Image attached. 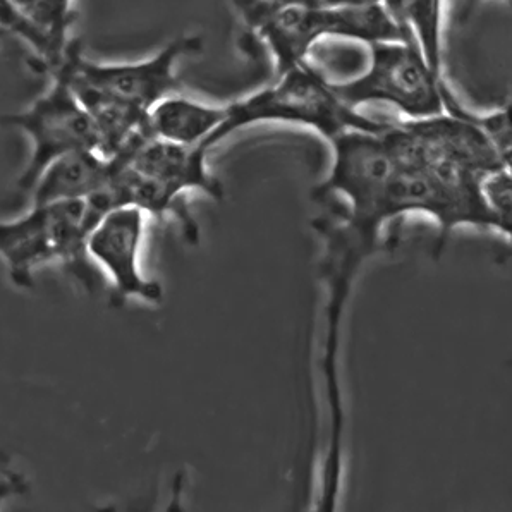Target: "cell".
I'll return each mask as SVG.
<instances>
[{"instance_id": "7c38bea8", "label": "cell", "mask_w": 512, "mask_h": 512, "mask_svg": "<svg viewBox=\"0 0 512 512\" xmlns=\"http://www.w3.org/2000/svg\"><path fill=\"white\" fill-rule=\"evenodd\" d=\"M114 162L97 150L71 153L55 160L33 188V205L88 200L110 183Z\"/></svg>"}, {"instance_id": "5bb4252c", "label": "cell", "mask_w": 512, "mask_h": 512, "mask_svg": "<svg viewBox=\"0 0 512 512\" xmlns=\"http://www.w3.org/2000/svg\"><path fill=\"white\" fill-rule=\"evenodd\" d=\"M461 110L464 116L482 129L483 135L487 136V140L497 153L500 167L512 174V104L487 114L471 112L463 104Z\"/></svg>"}, {"instance_id": "8fae6325", "label": "cell", "mask_w": 512, "mask_h": 512, "mask_svg": "<svg viewBox=\"0 0 512 512\" xmlns=\"http://www.w3.org/2000/svg\"><path fill=\"white\" fill-rule=\"evenodd\" d=\"M226 119V105H208L172 95L150 112L148 133L157 140L183 147H202L210 152L217 145V136Z\"/></svg>"}, {"instance_id": "9c48e42d", "label": "cell", "mask_w": 512, "mask_h": 512, "mask_svg": "<svg viewBox=\"0 0 512 512\" xmlns=\"http://www.w3.org/2000/svg\"><path fill=\"white\" fill-rule=\"evenodd\" d=\"M116 159L174 195L186 196L191 191H198L215 202L226 198L224 184L210 171L205 148L183 147L147 135Z\"/></svg>"}, {"instance_id": "9a60e30c", "label": "cell", "mask_w": 512, "mask_h": 512, "mask_svg": "<svg viewBox=\"0 0 512 512\" xmlns=\"http://www.w3.org/2000/svg\"><path fill=\"white\" fill-rule=\"evenodd\" d=\"M483 195L494 220V231L512 241V174L500 169L488 177Z\"/></svg>"}, {"instance_id": "4fadbf2b", "label": "cell", "mask_w": 512, "mask_h": 512, "mask_svg": "<svg viewBox=\"0 0 512 512\" xmlns=\"http://www.w3.org/2000/svg\"><path fill=\"white\" fill-rule=\"evenodd\" d=\"M392 13L408 23L423 54L437 73L442 68V2H387Z\"/></svg>"}, {"instance_id": "52a82bcc", "label": "cell", "mask_w": 512, "mask_h": 512, "mask_svg": "<svg viewBox=\"0 0 512 512\" xmlns=\"http://www.w3.org/2000/svg\"><path fill=\"white\" fill-rule=\"evenodd\" d=\"M147 229V214L140 208H117L100 220L88 239V255L112 284V305L140 299L159 305L164 287L141 272L140 256Z\"/></svg>"}, {"instance_id": "7a4b0ae2", "label": "cell", "mask_w": 512, "mask_h": 512, "mask_svg": "<svg viewBox=\"0 0 512 512\" xmlns=\"http://www.w3.org/2000/svg\"><path fill=\"white\" fill-rule=\"evenodd\" d=\"M227 119L217 145L232 133L256 124H291L332 141L348 131L380 133L392 121H378L342 102L334 83L305 62L275 78L274 83L226 105Z\"/></svg>"}, {"instance_id": "3957f363", "label": "cell", "mask_w": 512, "mask_h": 512, "mask_svg": "<svg viewBox=\"0 0 512 512\" xmlns=\"http://www.w3.org/2000/svg\"><path fill=\"white\" fill-rule=\"evenodd\" d=\"M100 220L88 200H76L33 205L23 217L2 222L0 253L14 284L33 287L35 270L61 262L92 293L97 279L88 239Z\"/></svg>"}, {"instance_id": "ba28073f", "label": "cell", "mask_w": 512, "mask_h": 512, "mask_svg": "<svg viewBox=\"0 0 512 512\" xmlns=\"http://www.w3.org/2000/svg\"><path fill=\"white\" fill-rule=\"evenodd\" d=\"M0 21L2 28L30 45L31 69L49 78L64 68L78 42L69 35L76 23L71 2H2Z\"/></svg>"}, {"instance_id": "8992f818", "label": "cell", "mask_w": 512, "mask_h": 512, "mask_svg": "<svg viewBox=\"0 0 512 512\" xmlns=\"http://www.w3.org/2000/svg\"><path fill=\"white\" fill-rule=\"evenodd\" d=\"M202 50L198 37H181L145 61L102 64L86 59L80 40L69 57V81L73 90L97 93L112 102L150 116L165 98L179 88L177 62Z\"/></svg>"}, {"instance_id": "2e32d148", "label": "cell", "mask_w": 512, "mask_h": 512, "mask_svg": "<svg viewBox=\"0 0 512 512\" xmlns=\"http://www.w3.org/2000/svg\"><path fill=\"white\" fill-rule=\"evenodd\" d=\"M98 512H116L112 507H105ZM162 512H186V473L177 471L174 480L171 483V492L169 500L164 506Z\"/></svg>"}, {"instance_id": "6da1fadb", "label": "cell", "mask_w": 512, "mask_h": 512, "mask_svg": "<svg viewBox=\"0 0 512 512\" xmlns=\"http://www.w3.org/2000/svg\"><path fill=\"white\" fill-rule=\"evenodd\" d=\"M246 25L267 47L275 78L308 62L325 38L365 43L406 42L408 23L385 2H234Z\"/></svg>"}, {"instance_id": "30bf717a", "label": "cell", "mask_w": 512, "mask_h": 512, "mask_svg": "<svg viewBox=\"0 0 512 512\" xmlns=\"http://www.w3.org/2000/svg\"><path fill=\"white\" fill-rule=\"evenodd\" d=\"M320 373L327 408V439L322 454L317 494L308 512H341L348 432V416L342 392L341 349H322Z\"/></svg>"}, {"instance_id": "5b68a950", "label": "cell", "mask_w": 512, "mask_h": 512, "mask_svg": "<svg viewBox=\"0 0 512 512\" xmlns=\"http://www.w3.org/2000/svg\"><path fill=\"white\" fill-rule=\"evenodd\" d=\"M68 62L50 76L49 90L28 109L2 117V124L19 129L31 141L30 162L18 179L21 189L33 191L38 179L55 160L71 153L98 152L97 128L74 93Z\"/></svg>"}, {"instance_id": "277c9868", "label": "cell", "mask_w": 512, "mask_h": 512, "mask_svg": "<svg viewBox=\"0 0 512 512\" xmlns=\"http://www.w3.org/2000/svg\"><path fill=\"white\" fill-rule=\"evenodd\" d=\"M365 73L334 83L337 95L351 109L387 104L406 121H427L445 114L444 74L430 66L415 37L406 42L375 43L368 47Z\"/></svg>"}]
</instances>
